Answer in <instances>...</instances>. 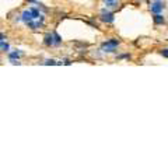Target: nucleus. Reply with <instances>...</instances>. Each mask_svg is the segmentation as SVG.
Masks as SVG:
<instances>
[{
	"instance_id": "nucleus-7",
	"label": "nucleus",
	"mask_w": 168,
	"mask_h": 168,
	"mask_svg": "<svg viewBox=\"0 0 168 168\" xmlns=\"http://www.w3.org/2000/svg\"><path fill=\"white\" fill-rule=\"evenodd\" d=\"M20 56H21V52H13V53H10V59H18Z\"/></svg>"
},
{
	"instance_id": "nucleus-2",
	"label": "nucleus",
	"mask_w": 168,
	"mask_h": 168,
	"mask_svg": "<svg viewBox=\"0 0 168 168\" xmlns=\"http://www.w3.org/2000/svg\"><path fill=\"white\" fill-rule=\"evenodd\" d=\"M32 18H34V16H32V13H31V10L30 11H24V13H22V20H24L27 24H30V22L32 21Z\"/></svg>"
},
{
	"instance_id": "nucleus-1",
	"label": "nucleus",
	"mask_w": 168,
	"mask_h": 168,
	"mask_svg": "<svg viewBox=\"0 0 168 168\" xmlns=\"http://www.w3.org/2000/svg\"><path fill=\"white\" fill-rule=\"evenodd\" d=\"M162 7H164V6H162L161 2H156L153 6H151V11H153L154 14H158L162 11Z\"/></svg>"
},
{
	"instance_id": "nucleus-8",
	"label": "nucleus",
	"mask_w": 168,
	"mask_h": 168,
	"mask_svg": "<svg viewBox=\"0 0 168 168\" xmlns=\"http://www.w3.org/2000/svg\"><path fill=\"white\" fill-rule=\"evenodd\" d=\"M31 13H32V16H34V18H38V17H39V11L38 10H36V8H31Z\"/></svg>"
},
{
	"instance_id": "nucleus-5",
	"label": "nucleus",
	"mask_w": 168,
	"mask_h": 168,
	"mask_svg": "<svg viewBox=\"0 0 168 168\" xmlns=\"http://www.w3.org/2000/svg\"><path fill=\"white\" fill-rule=\"evenodd\" d=\"M153 20H154V22H156V24H164V17L160 16V13L156 14V16L153 17Z\"/></svg>"
},
{
	"instance_id": "nucleus-3",
	"label": "nucleus",
	"mask_w": 168,
	"mask_h": 168,
	"mask_svg": "<svg viewBox=\"0 0 168 168\" xmlns=\"http://www.w3.org/2000/svg\"><path fill=\"white\" fill-rule=\"evenodd\" d=\"M101 20H102V21H105V22H112V21H114V16H112L111 13L104 14V16L101 17Z\"/></svg>"
},
{
	"instance_id": "nucleus-6",
	"label": "nucleus",
	"mask_w": 168,
	"mask_h": 168,
	"mask_svg": "<svg viewBox=\"0 0 168 168\" xmlns=\"http://www.w3.org/2000/svg\"><path fill=\"white\" fill-rule=\"evenodd\" d=\"M53 36H55V45H59V44H60V42H62L60 36H59L56 32H53Z\"/></svg>"
},
{
	"instance_id": "nucleus-10",
	"label": "nucleus",
	"mask_w": 168,
	"mask_h": 168,
	"mask_svg": "<svg viewBox=\"0 0 168 168\" xmlns=\"http://www.w3.org/2000/svg\"><path fill=\"white\" fill-rule=\"evenodd\" d=\"M106 2H108V3H114L115 0H106Z\"/></svg>"
},
{
	"instance_id": "nucleus-9",
	"label": "nucleus",
	"mask_w": 168,
	"mask_h": 168,
	"mask_svg": "<svg viewBox=\"0 0 168 168\" xmlns=\"http://www.w3.org/2000/svg\"><path fill=\"white\" fill-rule=\"evenodd\" d=\"M161 55H162V56H165V58H168V49L161 50Z\"/></svg>"
},
{
	"instance_id": "nucleus-4",
	"label": "nucleus",
	"mask_w": 168,
	"mask_h": 168,
	"mask_svg": "<svg viewBox=\"0 0 168 168\" xmlns=\"http://www.w3.org/2000/svg\"><path fill=\"white\" fill-rule=\"evenodd\" d=\"M53 38H55L53 35H46V36H45V45H48V46H49V45L55 44V39H53Z\"/></svg>"
}]
</instances>
